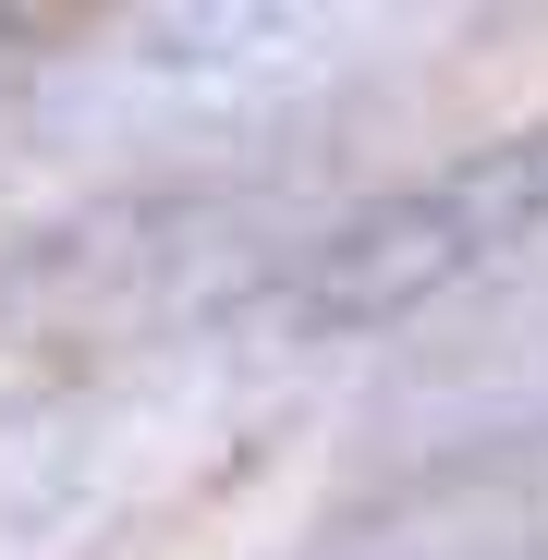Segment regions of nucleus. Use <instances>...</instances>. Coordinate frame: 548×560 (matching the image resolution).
I'll use <instances>...</instances> for the list:
<instances>
[{
  "label": "nucleus",
  "mask_w": 548,
  "mask_h": 560,
  "mask_svg": "<svg viewBox=\"0 0 548 560\" xmlns=\"http://www.w3.org/2000/svg\"><path fill=\"white\" fill-rule=\"evenodd\" d=\"M365 439L390 451V476H451V463L548 451V280L536 293H500L464 329H439L403 378L365 402Z\"/></svg>",
  "instance_id": "obj_4"
},
{
  "label": "nucleus",
  "mask_w": 548,
  "mask_h": 560,
  "mask_svg": "<svg viewBox=\"0 0 548 560\" xmlns=\"http://www.w3.org/2000/svg\"><path fill=\"white\" fill-rule=\"evenodd\" d=\"M256 220L268 208L232 196V183H208V196L171 183V196H123V208H85V220L0 244V402H37L85 353L196 317L220 280H244Z\"/></svg>",
  "instance_id": "obj_1"
},
{
  "label": "nucleus",
  "mask_w": 548,
  "mask_h": 560,
  "mask_svg": "<svg viewBox=\"0 0 548 560\" xmlns=\"http://www.w3.org/2000/svg\"><path fill=\"white\" fill-rule=\"evenodd\" d=\"M536 560H548V548H536Z\"/></svg>",
  "instance_id": "obj_7"
},
{
  "label": "nucleus",
  "mask_w": 548,
  "mask_h": 560,
  "mask_svg": "<svg viewBox=\"0 0 548 560\" xmlns=\"http://www.w3.org/2000/svg\"><path fill=\"white\" fill-rule=\"evenodd\" d=\"M536 232H548V110L378 183V196H353L341 220H317L281 268V329H305V341L403 329L439 293L488 280L500 256H524Z\"/></svg>",
  "instance_id": "obj_2"
},
{
  "label": "nucleus",
  "mask_w": 548,
  "mask_h": 560,
  "mask_svg": "<svg viewBox=\"0 0 548 560\" xmlns=\"http://www.w3.org/2000/svg\"><path fill=\"white\" fill-rule=\"evenodd\" d=\"M536 548H548V488H524V463H451V476H390L281 560H536Z\"/></svg>",
  "instance_id": "obj_5"
},
{
  "label": "nucleus",
  "mask_w": 548,
  "mask_h": 560,
  "mask_svg": "<svg viewBox=\"0 0 548 560\" xmlns=\"http://www.w3.org/2000/svg\"><path fill=\"white\" fill-rule=\"evenodd\" d=\"M365 13H147L110 49H49V122L98 147H220L365 61Z\"/></svg>",
  "instance_id": "obj_3"
},
{
  "label": "nucleus",
  "mask_w": 548,
  "mask_h": 560,
  "mask_svg": "<svg viewBox=\"0 0 548 560\" xmlns=\"http://www.w3.org/2000/svg\"><path fill=\"white\" fill-rule=\"evenodd\" d=\"M25 37H37L25 13H0V73H13V61H25Z\"/></svg>",
  "instance_id": "obj_6"
}]
</instances>
